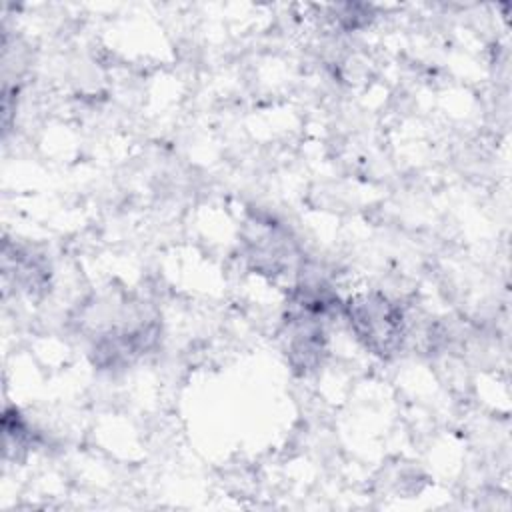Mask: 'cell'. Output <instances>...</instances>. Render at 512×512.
<instances>
[{
  "label": "cell",
  "instance_id": "2",
  "mask_svg": "<svg viewBox=\"0 0 512 512\" xmlns=\"http://www.w3.org/2000/svg\"><path fill=\"white\" fill-rule=\"evenodd\" d=\"M246 258L262 274H282L296 258V246L288 230L272 220L248 222L244 234Z\"/></svg>",
  "mask_w": 512,
  "mask_h": 512
},
{
  "label": "cell",
  "instance_id": "3",
  "mask_svg": "<svg viewBox=\"0 0 512 512\" xmlns=\"http://www.w3.org/2000/svg\"><path fill=\"white\" fill-rule=\"evenodd\" d=\"M4 276L6 278H14V284L32 294L38 288H44L48 284V266L40 262L38 256L30 254V252H22L18 248H14V256H10L4 250Z\"/></svg>",
  "mask_w": 512,
  "mask_h": 512
},
{
  "label": "cell",
  "instance_id": "1",
  "mask_svg": "<svg viewBox=\"0 0 512 512\" xmlns=\"http://www.w3.org/2000/svg\"><path fill=\"white\" fill-rule=\"evenodd\" d=\"M342 312L358 342L380 358L398 354L406 340L402 308L382 292H364L348 298Z\"/></svg>",
  "mask_w": 512,
  "mask_h": 512
}]
</instances>
